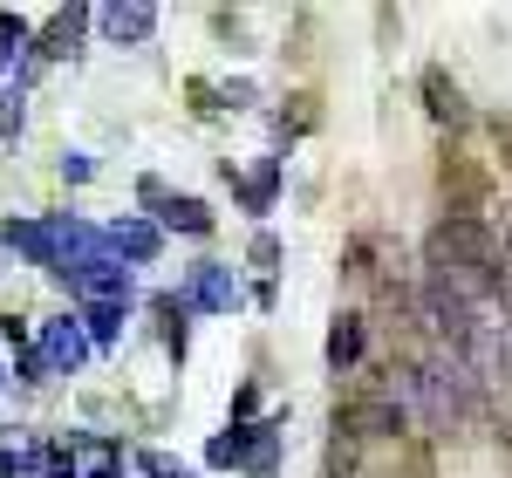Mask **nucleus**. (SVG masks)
<instances>
[{
    "instance_id": "1",
    "label": "nucleus",
    "mask_w": 512,
    "mask_h": 478,
    "mask_svg": "<svg viewBox=\"0 0 512 478\" xmlns=\"http://www.w3.org/2000/svg\"><path fill=\"white\" fill-rule=\"evenodd\" d=\"M499 260H506V246L499 233L485 226V219H437V233L424 239V280L437 287H451L458 301H492V280H499Z\"/></svg>"
},
{
    "instance_id": "2",
    "label": "nucleus",
    "mask_w": 512,
    "mask_h": 478,
    "mask_svg": "<svg viewBox=\"0 0 512 478\" xmlns=\"http://www.w3.org/2000/svg\"><path fill=\"white\" fill-rule=\"evenodd\" d=\"M41 362H48V376H76L82 362H89V335H82L76 315L41 321Z\"/></svg>"
},
{
    "instance_id": "3",
    "label": "nucleus",
    "mask_w": 512,
    "mask_h": 478,
    "mask_svg": "<svg viewBox=\"0 0 512 478\" xmlns=\"http://www.w3.org/2000/svg\"><path fill=\"white\" fill-rule=\"evenodd\" d=\"M417 96H424V110H431V123H444V130H465L472 123V103H465V89H458V76L451 69H424L417 76Z\"/></svg>"
},
{
    "instance_id": "4",
    "label": "nucleus",
    "mask_w": 512,
    "mask_h": 478,
    "mask_svg": "<svg viewBox=\"0 0 512 478\" xmlns=\"http://www.w3.org/2000/svg\"><path fill=\"white\" fill-rule=\"evenodd\" d=\"M178 301H185V308H205V315H226V308H239V280H233V267H219V260L192 267V280L178 287Z\"/></svg>"
},
{
    "instance_id": "5",
    "label": "nucleus",
    "mask_w": 512,
    "mask_h": 478,
    "mask_svg": "<svg viewBox=\"0 0 512 478\" xmlns=\"http://www.w3.org/2000/svg\"><path fill=\"white\" fill-rule=\"evenodd\" d=\"M158 246H164V233L151 226V219H130V212L103 233V253H110L117 267H151V260H158Z\"/></svg>"
},
{
    "instance_id": "6",
    "label": "nucleus",
    "mask_w": 512,
    "mask_h": 478,
    "mask_svg": "<svg viewBox=\"0 0 512 478\" xmlns=\"http://www.w3.org/2000/svg\"><path fill=\"white\" fill-rule=\"evenodd\" d=\"M89 21L103 28V41H117V48H137V41L158 35V7H96Z\"/></svg>"
},
{
    "instance_id": "7",
    "label": "nucleus",
    "mask_w": 512,
    "mask_h": 478,
    "mask_svg": "<svg viewBox=\"0 0 512 478\" xmlns=\"http://www.w3.org/2000/svg\"><path fill=\"white\" fill-rule=\"evenodd\" d=\"M158 233L205 239V233H212V205L198 199V192H164V199H158Z\"/></svg>"
},
{
    "instance_id": "8",
    "label": "nucleus",
    "mask_w": 512,
    "mask_h": 478,
    "mask_svg": "<svg viewBox=\"0 0 512 478\" xmlns=\"http://www.w3.org/2000/svg\"><path fill=\"white\" fill-rule=\"evenodd\" d=\"M362 356H369V321L362 315H335V328H328V369H335V376H355Z\"/></svg>"
},
{
    "instance_id": "9",
    "label": "nucleus",
    "mask_w": 512,
    "mask_h": 478,
    "mask_svg": "<svg viewBox=\"0 0 512 478\" xmlns=\"http://www.w3.org/2000/svg\"><path fill=\"white\" fill-rule=\"evenodd\" d=\"M0 246L55 274V239H48V219H7V226H0Z\"/></svg>"
},
{
    "instance_id": "10",
    "label": "nucleus",
    "mask_w": 512,
    "mask_h": 478,
    "mask_svg": "<svg viewBox=\"0 0 512 478\" xmlns=\"http://www.w3.org/2000/svg\"><path fill=\"white\" fill-rule=\"evenodd\" d=\"M82 28H89V7H62V14L41 28L35 55H41V62H69V55H76V41H82Z\"/></svg>"
},
{
    "instance_id": "11",
    "label": "nucleus",
    "mask_w": 512,
    "mask_h": 478,
    "mask_svg": "<svg viewBox=\"0 0 512 478\" xmlns=\"http://www.w3.org/2000/svg\"><path fill=\"white\" fill-rule=\"evenodd\" d=\"M226 178L239 185V199H246V212H274V192H280V158H267L260 171H246V178H239L233 164H226Z\"/></svg>"
},
{
    "instance_id": "12",
    "label": "nucleus",
    "mask_w": 512,
    "mask_h": 478,
    "mask_svg": "<svg viewBox=\"0 0 512 478\" xmlns=\"http://www.w3.org/2000/svg\"><path fill=\"white\" fill-rule=\"evenodd\" d=\"M253 438H260V424H233V431H219V438L205 444V465H219V472H226V465H246V458H253Z\"/></svg>"
},
{
    "instance_id": "13",
    "label": "nucleus",
    "mask_w": 512,
    "mask_h": 478,
    "mask_svg": "<svg viewBox=\"0 0 512 478\" xmlns=\"http://www.w3.org/2000/svg\"><path fill=\"white\" fill-rule=\"evenodd\" d=\"M151 308H158V321H164V349H171V362H185V349H192V328H185L192 308H185L178 294H158Z\"/></svg>"
},
{
    "instance_id": "14",
    "label": "nucleus",
    "mask_w": 512,
    "mask_h": 478,
    "mask_svg": "<svg viewBox=\"0 0 512 478\" xmlns=\"http://www.w3.org/2000/svg\"><path fill=\"white\" fill-rule=\"evenodd\" d=\"M123 315L130 308H110V301H82V335H89V349H110L117 342V328H123Z\"/></svg>"
},
{
    "instance_id": "15",
    "label": "nucleus",
    "mask_w": 512,
    "mask_h": 478,
    "mask_svg": "<svg viewBox=\"0 0 512 478\" xmlns=\"http://www.w3.org/2000/svg\"><path fill=\"white\" fill-rule=\"evenodd\" d=\"M355 465H362V438L335 424V438H328V478H355Z\"/></svg>"
},
{
    "instance_id": "16",
    "label": "nucleus",
    "mask_w": 512,
    "mask_h": 478,
    "mask_svg": "<svg viewBox=\"0 0 512 478\" xmlns=\"http://www.w3.org/2000/svg\"><path fill=\"white\" fill-rule=\"evenodd\" d=\"M82 451H89V465L76 478H123V451L110 438H82Z\"/></svg>"
},
{
    "instance_id": "17",
    "label": "nucleus",
    "mask_w": 512,
    "mask_h": 478,
    "mask_svg": "<svg viewBox=\"0 0 512 478\" xmlns=\"http://www.w3.org/2000/svg\"><path fill=\"white\" fill-rule=\"evenodd\" d=\"M0 478H41V444H7L0 451Z\"/></svg>"
},
{
    "instance_id": "18",
    "label": "nucleus",
    "mask_w": 512,
    "mask_h": 478,
    "mask_svg": "<svg viewBox=\"0 0 512 478\" xmlns=\"http://www.w3.org/2000/svg\"><path fill=\"white\" fill-rule=\"evenodd\" d=\"M137 472H144V478H192L171 451H137Z\"/></svg>"
},
{
    "instance_id": "19",
    "label": "nucleus",
    "mask_w": 512,
    "mask_h": 478,
    "mask_svg": "<svg viewBox=\"0 0 512 478\" xmlns=\"http://www.w3.org/2000/svg\"><path fill=\"white\" fill-rule=\"evenodd\" d=\"M246 260H253V274H274V267H280V239H274V233H253Z\"/></svg>"
},
{
    "instance_id": "20",
    "label": "nucleus",
    "mask_w": 512,
    "mask_h": 478,
    "mask_svg": "<svg viewBox=\"0 0 512 478\" xmlns=\"http://www.w3.org/2000/svg\"><path fill=\"white\" fill-rule=\"evenodd\" d=\"M41 478H76V458H69L62 444H48V451H41Z\"/></svg>"
},
{
    "instance_id": "21",
    "label": "nucleus",
    "mask_w": 512,
    "mask_h": 478,
    "mask_svg": "<svg viewBox=\"0 0 512 478\" xmlns=\"http://www.w3.org/2000/svg\"><path fill=\"white\" fill-rule=\"evenodd\" d=\"M62 178H69V185H89V178H96V164L82 158V151H69V158H62Z\"/></svg>"
},
{
    "instance_id": "22",
    "label": "nucleus",
    "mask_w": 512,
    "mask_h": 478,
    "mask_svg": "<svg viewBox=\"0 0 512 478\" xmlns=\"http://www.w3.org/2000/svg\"><path fill=\"white\" fill-rule=\"evenodd\" d=\"M492 137H499V151H512V117H492ZM512 164V158H506Z\"/></svg>"
}]
</instances>
